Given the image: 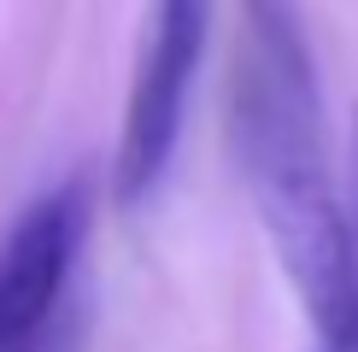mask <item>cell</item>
I'll return each mask as SVG.
<instances>
[{
	"label": "cell",
	"instance_id": "4",
	"mask_svg": "<svg viewBox=\"0 0 358 352\" xmlns=\"http://www.w3.org/2000/svg\"><path fill=\"white\" fill-rule=\"evenodd\" d=\"M347 241H352V288H358V112H352V135H347ZM347 346L358 352V335Z\"/></svg>",
	"mask_w": 358,
	"mask_h": 352
},
{
	"label": "cell",
	"instance_id": "1",
	"mask_svg": "<svg viewBox=\"0 0 358 352\" xmlns=\"http://www.w3.org/2000/svg\"><path fill=\"white\" fill-rule=\"evenodd\" d=\"M241 6L247 47L229 94L235 159L247 170L259 223L317 329V346H347L358 335L347 194H335L323 159V106L306 29L294 0H241Z\"/></svg>",
	"mask_w": 358,
	"mask_h": 352
},
{
	"label": "cell",
	"instance_id": "2",
	"mask_svg": "<svg viewBox=\"0 0 358 352\" xmlns=\"http://www.w3.org/2000/svg\"><path fill=\"white\" fill-rule=\"evenodd\" d=\"M88 235V194L65 182L0 235V352H77L83 311L71 276Z\"/></svg>",
	"mask_w": 358,
	"mask_h": 352
},
{
	"label": "cell",
	"instance_id": "3",
	"mask_svg": "<svg viewBox=\"0 0 358 352\" xmlns=\"http://www.w3.org/2000/svg\"><path fill=\"white\" fill-rule=\"evenodd\" d=\"M206 36H212V0H153V29H147V53L124 100L117 165H112V188L124 205H141L165 182Z\"/></svg>",
	"mask_w": 358,
	"mask_h": 352
}]
</instances>
